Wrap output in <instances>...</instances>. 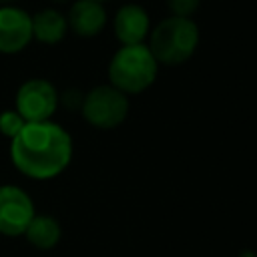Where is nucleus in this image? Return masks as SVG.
Masks as SVG:
<instances>
[{"label":"nucleus","instance_id":"nucleus-2","mask_svg":"<svg viewBox=\"0 0 257 257\" xmlns=\"http://www.w3.org/2000/svg\"><path fill=\"white\" fill-rule=\"evenodd\" d=\"M199 42V28L191 18L171 16L159 22L151 34L149 50L157 62L181 64L191 58Z\"/></svg>","mask_w":257,"mask_h":257},{"label":"nucleus","instance_id":"nucleus-12","mask_svg":"<svg viewBox=\"0 0 257 257\" xmlns=\"http://www.w3.org/2000/svg\"><path fill=\"white\" fill-rule=\"evenodd\" d=\"M24 124H26V120H24L16 110H4V112L0 114V133H2L4 137L14 139V137L24 128Z\"/></svg>","mask_w":257,"mask_h":257},{"label":"nucleus","instance_id":"nucleus-17","mask_svg":"<svg viewBox=\"0 0 257 257\" xmlns=\"http://www.w3.org/2000/svg\"><path fill=\"white\" fill-rule=\"evenodd\" d=\"M92 2H104V0H92Z\"/></svg>","mask_w":257,"mask_h":257},{"label":"nucleus","instance_id":"nucleus-13","mask_svg":"<svg viewBox=\"0 0 257 257\" xmlns=\"http://www.w3.org/2000/svg\"><path fill=\"white\" fill-rule=\"evenodd\" d=\"M199 4L201 0H167L169 10L179 18H189L199 8Z\"/></svg>","mask_w":257,"mask_h":257},{"label":"nucleus","instance_id":"nucleus-5","mask_svg":"<svg viewBox=\"0 0 257 257\" xmlns=\"http://www.w3.org/2000/svg\"><path fill=\"white\" fill-rule=\"evenodd\" d=\"M58 104L56 88L42 78L24 82L16 92V112L26 122H44L52 116Z\"/></svg>","mask_w":257,"mask_h":257},{"label":"nucleus","instance_id":"nucleus-1","mask_svg":"<svg viewBox=\"0 0 257 257\" xmlns=\"http://www.w3.org/2000/svg\"><path fill=\"white\" fill-rule=\"evenodd\" d=\"M10 157L22 175L38 181L52 179L68 167L72 139L56 122H26L12 139Z\"/></svg>","mask_w":257,"mask_h":257},{"label":"nucleus","instance_id":"nucleus-14","mask_svg":"<svg viewBox=\"0 0 257 257\" xmlns=\"http://www.w3.org/2000/svg\"><path fill=\"white\" fill-rule=\"evenodd\" d=\"M62 100H64V104L70 108H82V100H84V94L82 92H78V90H66L64 92V96H62Z\"/></svg>","mask_w":257,"mask_h":257},{"label":"nucleus","instance_id":"nucleus-6","mask_svg":"<svg viewBox=\"0 0 257 257\" xmlns=\"http://www.w3.org/2000/svg\"><path fill=\"white\" fill-rule=\"evenodd\" d=\"M34 205L28 193L14 185L0 187V233L8 237L24 235L34 219Z\"/></svg>","mask_w":257,"mask_h":257},{"label":"nucleus","instance_id":"nucleus-10","mask_svg":"<svg viewBox=\"0 0 257 257\" xmlns=\"http://www.w3.org/2000/svg\"><path fill=\"white\" fill-rule=\"evenodd\" d=\"M66 28H68L66 18L54 8L40 10L38 14L32 16V38L44 44H54L62 40L66 34Z\"/></svg>","mask_w":257,"mask_h":257},{"label":"nucleus","instance_id":"nucleus-8","mask_svg":"<svg viewBox=\"0 0 257 257\" xmlns=\"http://www.w3.org/2000/svg\"><path fill=\"white\" fill-rule=\"evenodd\" d=\"M147 32H149V14L141 6L126 4L116 12L114 34L124 46L143 44Z\"/></svg>","mask_w":257,"mask_h":257},{"label":"nucleus","instance_id":"nucleus-11","mask_svg":"<svg viewBox=\"0 0 257 257\" xmlns=\"http://www.w3.org/2000/svg\"><path fill=\"white\" fill-rule=\"evenodd\" d=\"M24 235L30 245L46 251V249H52L60 241V225L50 215H34V219L26 227Z\"/></svg>","mask_w":257,"mask_h":257},{"label":"nucleus","instance_id":"nucleus-4","mask_svg":"<svg viewBox=\"0 0 257 257\" xmlns=\"http://www.w3.org/2000/svg\"><path fill=\"white\" fill-rule=\"evenodd\" d=\"M80 112L86 118V122L96 128H114L126 118L128 100L114 86L102 84L94 86L88 94H84Z\"/></svg>","mask_w":257,"mask_h":257},{"label":"nucleus","instance_id":"nucleus-7","mask_svg":"<svg viewBox=\"0 0 257 257\" xmlns=\"http://www.w3.org/2000/svg\"><path fill=\"white\" fill-rule=\"evenodd\" d=\"M32 40V16L16 6L0 8V52H20Z\"/></svg>","mask_w":257,"mask_h":257},{"label":"nucleus","instance_id":"nucleus-15","mask_svg":"<svg viewBox=\"0 0 257 257\" xmlns=\"http://www.w3.org/2000/svg\"><path fill=\"white\" fill-rule=\"evenodd\" d=\"M14 0H0V6H10Z\"/></svg>","mask_w":257,"mask_h":257},{"label":"nucleus","instance_id":"nucleus-3","mask_svg":"<svg viewBox=\"0 0 257 257\" xmlns=\"http://www.w3.org/2000/svg\"><path fill=\"white\" fill-rule=\"evenodd\" d=\"M157 66L159 62L151 54L149 46H143V44L122 46L108 64L110 86H114L122 94L143 92L155 82Z\"/></svg>","mask_w":257,"mask_h":257},{"label":"nucleus","instance_id":"nucleus-16","mask_svg":"<svg viewBox=\"0 0 257 257\" xmlns=\"http://www.w3.org/2000/svg\"><path fill=\"white\" fill-rule=\"evenodd\" d=\"M52 2H60L62 4V2H68V0H52Z\"/></svg>","mask_w":257,"mask_h":257},{"label":"nucleus","instance_id":"nucleus-9","mask_svg":"<svg viewBox=\"0 0 257 257\" xmlns=\"http://www.w3.org/2000/svg\"><path fill=\"white\" fill-rule=\"evenodd\" d=\"M66 22L78 36H94L102 30V26L106 22V12L100 2L76 0L70 6Z\"/></svg>","mask_w":257,"mask_h":257}]
</instances>
